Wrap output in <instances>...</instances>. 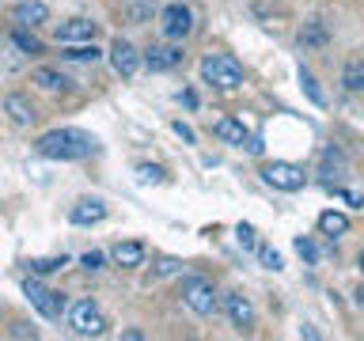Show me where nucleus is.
<instances>
[{"label":"nucleus","instance_id":"obj_11","mask_svg":"<svg viewBox=\"0 0 364 341\" xmlns=\"http://www.w3.org/2000/svg\"><path fill=\"white\" fill-rule=\"evenodd\" d=\"M159 23H164L167 38H186V34L193 31V11L186 4H167L164 16H159Z\"/></svg>","mask_w":364,"mask_h":341},{"label":"nucleus","instance_id":"obj_9","mask_svg":"<svg viewBox=\"0 0 364 341\" xmlns=\"http://www.w3.org/2000/svg\"><path fill=\"white\" fill-rule=\"evenodd\" d=\"M110 65H114V72H118L122 80H133L136 68H141V53H136L133 42L118 38V42L110 45Z\"/></svg>","mask_w":364,"mask_h":341},{"label":"nucleus","instance_id":"obj_19","mask_svg":"<svg viewBox=\"0 0 364 341\" xmlns=\"http://www.w3.org/2000/svg\"><path fill=\"white\" fill-rule=\"evenodd\" d=\"M11 45H16L19 53H27V57H38L46 50L38 34H31V27H11Z\"/></svg>","mask_w":364,"mask_h":341},{"label":"nucleus","instance_id":"obj_15","mask_svg":"<svg viewBox=\"0 0 364 341\" xmlns=\"http://www.w3.org/2000/svg\"><path fill=\"white\" fill-rule=\"evenodd\" d=\"M213 136H220V141L232 144V148H243L247 136H250V129H247L239 118H216V121H213Z\"/></svg>","mask_w":364,"mask_h":341},{"label":"nucleus","instance_id":"obj_22","mask_svg":"<svg viewBox=\"0 0 364 341\" xmlns=\"http://www.w3.org/2000/svg\"><path fill=\"white\" fill-rule=\"evenodd\" d=\"M341 84L349 91H364V61L360 57H349L346 68H341Z\"/></svg>","mask_w":364,"mask_h":341},{"label":"nucleus","instance_id":"obj_6","mask_svg":"<svg viewBox=\"0 0 364 341\" xmlns=\"http://www.w3.org/2000/svg\"><path fill=\"white\" fill-rule=\"evenodd\" d=\"M23 292H27V300L38 307V311L46 315V318H61L65 315V307H68V300H65V292H53V288H42L34 277H27L23 281Z\"/></svg>","mask_w":364,"mask_h":341},{"label":"nucleus","instance_id":"obj_33","mask_svg":"<svg viewBox=\"0 0 364 341\" xmlns=\"http://www.w3.org/2000/svg\"><path fill=\"white\" fill-rule=\"evenodd\" d=\"M171 129H175V133L182 136V141H186V144H193V141H198V136H193V129H190V125H182V121H175Z\"/></svg>","mask_w":364,"mask_h":341},{"label":"nucleus","instance_id":"obj_29","mask_svg":"<svg viewBox=\"0 0 364 341\" xmlns=\"http://www.w3.org/2000/svg\"><path fill=\"white\" fill-rule=\"evenodd\" d=\"M178 269H182L178 258H159L156 269H152V277H171V273H178Z\"/></svg>","mask_w":364,"mask_h":341},{"label":"nucleus","instance_id":"obj_18","mask_svg":"<svg viewBox=\"0 0 364 341\" xmlns=\"http://www.w3.org/2000/svg\"><path fill=\"white\" fill-rule=\"evenodd\" d=\"M152 16H156V4H152V0H125V4H122V19L133 23V27L152 23Z\"/></svg>","mask_w":364,"mask_h":341},{"label":"nucleus","instance_id":"obj_34","mask_svg":"<svg viewBox=\"0 0 364 341\" xmlns=\"http://www.w3.org/2000/svg\"><path fill=\"white\" fill-rule=\"evenodd\" d=\"M182 102H186V107L193 110V107H198V95H193V91H182Z\"/></svg>","mask_w":364,"mask_h":341},{"label":"nucleus","instance_id":"obj_14","mask_svg":"<svg viewBox=\"0 0 364 341\" xmlns=\"http://www.w3.org/2000/svg\"><path fill=\"white\" fill-rule=\"evenodd\" d=\"M68 220H73L76 227H87V224H99L107 220V205H102L99 197H84L73 205V212H68Z\"/></svg>","mask_w":364,"mask_h":341},{"label":"nucleus","instance_id":"obj_27","mask_svg":"<svg viewBox=\"0 0 364 341\" xmlns=\"http://www.w3.org/2000/svg\"><path fill=\"white\" fill-rule=\"evenodd\" d=\"M136 178H141L144 186H148V182H156V186H159V182H167V170L156 167V163H141V167H136Z\"/></svg>","mask_w":364,"mask_h":341},{"label":"nucleus","instance_id":"obj_10","mask_svg":"<svg viewBox=\"0 0 364 341\" xmlns=\"http://www.w3.org/2000/svg\"><path fill=\"white\" fill-rule=\"evenodd\" d=\"M182 45H148L141 61L148 65V72H171V68L182 65Z\"/></svg>","mask_w":364,"mask_h":341},{"label":"nucleus","instance_id":"obj_3","mask_svg":"<svg viewBox=\"0 0 364 341\" xmlns=\"http://www.w3.org/2000/svg\"><path fill=\"white\" fill-rule=\"evenodd\" d=\"M178 296H182V303H186L198 318H209L216 311V284L209 277H201V273L182 277L178 281Z\"/></svg>","mask_w":364,"mask_h":341},{"label":"nucleus","instance_id":"obj_1","mask_svg":"<svg viewBox=\"0 0 364 341\" xmlns=\"http://www.w3.org/2000/svg\"><path fill=\"white\" fill-rule=\"evenodd\" d=\"M99 141L84 129H50L34 141V152L46 159H61V163H76V159L95 156Z\"/></svg>","mask_w":364,"mask_h":341},{"label":"nucleus","instance_id":"obj_17","mask_svg":"<svg viewBox=\"0 0 364 341\" xmlns=\"http://www.w3.org/2000/svg\"><path fill=\"white\" fill-rule=\"evenodd\" d=\"M4 110L11 114V121H16V125H34V118H38L34 102L23 99V95H4Z\"/></svg>","mask_w":364,"mask_h":341},{"label":"nucleus","instance_id":"obj_31","mask_svg":"<svg viewBox=\"0 0 364 341\" xmlns=\"http://www.w3.org/2000/svg\"><path fill=\"white\" fill-rule=\"evenodd\" d=\"M102 261H107V258H102L99 250H87V254H80V266H84L87 273H95V269H102Z\"/></svg>","mask_w":364,"mask_h":341},{"label":"nucleus","instance_id":"obj_25","mask_svg":"<svg viewBox=\"0 0 364 341\" xmlns=\"http://www.w3.org/2000/svg\"><path fill=\"white\" fill-rule=\"evenodd\" d=\"M296 254H300L307 266H318V247H315L307 235H296Z\"/></svg>","mask_w":364,"mask_h":341},{"label":"nucleus","instance_id":"obj_12","mask_svg":"<svg viewBox=\"0 0 364 341\" xmlns=\"http://www.w3.org/2000/svg\"><path fill=\"white\" fill-rule=\"evenodd\" d=\"M11 23L16 27H42V23H50V8L42 4V0H23V4L11 8Z\"/></svg>","mask_w":364,"mask_h":341},{"label":"nucleus","instance_id":"obj_4","mask_svg":"<svg viewBox=\"0 0 364 341\" xmlns=\"http://www.w3.org/2000/svg\"><path fill=\"white\" fill-rule=\"evenodd\" d=\"M262 182L273 190H281V193H296V190H304L307 186V175H304V167H296L289 163V159H273V163H262Z\"/></svg>","mask_w":364,"mask_h":341},{"label":"nucleus","instance_id":"obj_30","mask_svg":"<svg viewBox=\"0 0 364 341\" xmlns=\"http://www.w3.org/2000/svg\"><path fill=\"white\" fill-rule=\"evenodd\" d=\"M258 258H262V266H266V269H281V254L273 247H258Z\"/></svg>","mask_w":364,"mask_h":341},{"label":"nucleus","instance_id":"obj_7","mask_svg":"<svg viewBox=\"0 0 364 341\" xmlns=\"http://www.w3.org/2000/svg\"><path fill=\"white\" fill-rule=\"evenodd\" d=\"M224 311H228V323H232L239 334H247V330H255V303H250V296L243 292H228L224 296Z\"/></svg>","mask_w":364,"mask_h":341},{"label":"nucleus","instance_id":"obj_13","mask_svg":"<svg viewBox=\"0 0 364 341\" xmlns=\"http://www.w3.org/2000/svg\"><path fill=\"white\" fill-rule=\"evenodd\" d=\"M110 258H114V266H122V269H136V266H144L148 247L136 243V239H125V243H114L110 247Z\"/></svg>","mask_w":364,"mask_h":341},{"label":"nucleus","instance_id":"obj_24","mask_svg":"<svg viewBox=\"0 0 364 341\" xmlns=\"http://www.w3.org/2000/svg\"><path fill=\"white\" fill-rule=\"evenodd\" d=\"M300 42H304V45H326V31H323V23H318V19L307 23L304 34H300Z\"/></svg>","mask_w":364,"mask_h":341},{"label":"nucleus","instance_id":"obj_23","mask_svg":"<svg viewBox=\"0 0 364 341\" xmlns=\"http://www.w3.org/2000/svg\"><path fill=\"white\" fill-rule=\"evenodd\" d=\"M27 266H31V277H46V273L65 269V266H68V258H65V254H57V258H31Z\"/></svg>","mask_w":364,"mask_h":341},{"label":"nucleus","instance_id":"obj_28","mask_svg":"<svg viewBox=\"0 0 364 341\" xmlns=\"http://www.w3.org/2000/svg\"><path fill=\"white\" fill-rule=\"evenodd\" d=\"M235 239H239V247H243V250H255V247H258L255 227H250V224H239V227H235Z\"/></svg>","mask_w":364,"mask_h":341},{"label":"nucleus","instance_id":"obj_21","mask_svg":"<svg viewBox=\"0 0 364 341\" xmlns=\"http://www.w3.org/2000/svg\"><path fill=\"white\" fill-rule=\"evenodd\" d=\"M65 61H99V45L95 42H65V50H61Z\"/></svg>","mask_w":364,"mask_h":341},{"label":"nucleus","instance_id":"obj_8","mask_svg":"<svg viewBox=\"0 0 364 341\" xmlns=\"http://www.w3.org/2000/svg\"><path fill=\"white\" fill-rule=\"evenodd\" d=\"M99 38V23L91 19H65L53 27V42H95Z\"/></svg>","mask_w":364,"mask_h":341},{"label":"nucleus","instance_id":"obj_20","mask_svg":"<svg viewBox=\"0 0 364 341\" xmlns=\"http://www.w3.org/2000/svg\"><path fill=\"white\" fill-rule=\"evenodd\" d=\"M318 232L330 235V239H341L349 232V216L346 212H334V209H326L323 216H318Z\"/></svg>","mask_w":364,"mask_h":341},{"label":"nucleus","instance_id":"obj_16","mask_svg":"<svg viewBox=\"0 0 364 341\" xmlns=\"http://www.w3.org/2000/svg\"><path fill=\"white\" fill-rule=\"evenodd\" d=\"M31 84H38L42 91H68V87H73V80H68L65 72H57V68H50V65H42V68H34V72H31Z\"/></svg>","mask_w":364,"mask_h":341},{"label":"nucleus","instance_id":"obj_32","mask_svg":"<svg viewBox=\"0 0 364 341\" xmlns=\"http://www.w3.org/2000/svg\"><path fill=\"white\" fill-rule=\"evenodd\" d=\"M11 337H38V330L27 323H11Z\"/></svg>","mask_w":364,"mask_h":341},{"label":"nucleus","instance_id":"obj_2","mask_svg":"<svg viewBox=\"0 0 364 341\" xmlns=\"http://www.w3.org/2000/svg\"><path fill=\"white\" fill-rule=\"evenodd\" d=\"M201 80L216 91H235L243 87V65L232 53H205L201 57Z\"/></svg>","mask_w":364,"mask_h":341},{"label":"nucleus","instance_id":"obj_5","mask_svg":"<svg viewBox=\"0 0 364 341\" xmlns=\"http://www.w3.org/2000/svg\"><path fill=\"white\" fill-rule=\"evenodd\" d=\"M68 326H73L76 337H99L107 330V318H102V311L91 300H76L68 307Z\"/></svg>","mask_w":364,"mask_h":341},{"label":"nucleus","instance_id":"obj_26","mask_svg":"<svg viewBox=\"0 0 364 341\" xmlns=\"http://www.w3.org/2000/svg\"><path fill=\"white\" fill-rule=\"evenodd\" d=\"M300 84H304L307 99H311L315 107H326V95H323V91H318V84H315V76H311V72H304V68H300Z\"/></svg>","mask_w":364,"mask_h":341}]
</instances>
